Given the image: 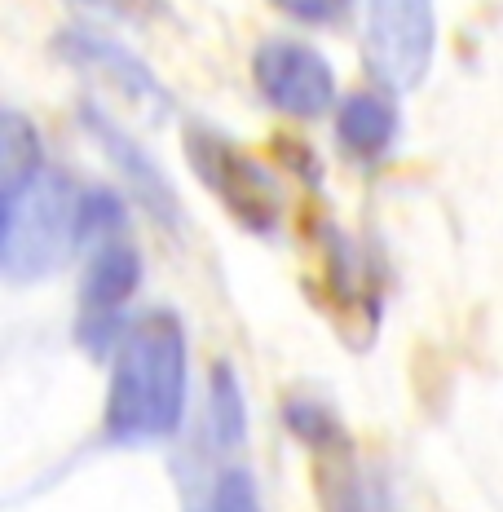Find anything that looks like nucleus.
Here are the masks:
<instances>
[{"label":"nucleus","instance_id":"f03ea898","mask_svg":"<svg viewBox=\"0 0 503 512\" xmlns=\"http://www.w3.org/2000/svg\"><path fill=\"white\" fill-rule=\"evenodd\" d=\"M80 195L67 186V177L40 173L27 190L5 199V243L0 265L9 283H36L62 270L67 252L80 243L76 226Z\"/></svg>","mask_w":503,"mask_h":512},{"label":"nucleus","instance_id":"f8f14e48","mask_svg":"<svg viewBox=\"0 0 503 512\" xmlns=\"http://www.w3.org/2000/svg\"><path fill=\"white\" fill-rule=\"evenodd\" d=\"M124 199L115 190H84L80 208H76V226H80V243H111V234L124 230Z\"/></svg>","mask_w":503,"mask_h":512},{"label":"nucleus","instance_id":"423d86ee","mask_svg":"<svg viewBox=\"0 0 503 512\" xmlns=\"http://www.w3.org/2000/svg\"><path fill=\"white\" fill-rule=\"evenodd\" d=\"M84 128H89L93 137H98V146H102V155L111 159L115 168L128 177V186L137 190V199H142V208L151 212V217L159 221V226H181V204H177V195H173V186H168V177L159 173V168L146 159L142 151L133 146V137L120 133L106 115H98L93 106H84Z\"/></svg>","mask_w":503,"mask_h":512},{"label":"nucleus","instance_id":"39448f33","mask_svg":"<svg viewBox=\"0 0 503 512\" xmlns=\"http://www.w3.org/2000/svg\"><path fill=\"white\" fill-rule=\"evenodd\" d=\"M261 98L292 120H318L336 102V71L318 49L301 40H265L252 58Z\"/></svg>","mask_w":503,"mask_h":512},{"label":"nucleus","instance_id":"2eb2a0df","mask_svg":"<svg viewBox=\"0 0 503 512\" xmlns=\"http://www.w3.org/2000/svg\"><path fill=\"white\" fill-rule=\"evenodd\" d=\"M327 512H380V499L367 482L345 473L336 486H327Z\"/></svg>","mask_w":503,"mask_h":512},{"label":"nucleus","instance_id":"1a4fd4ad","mask_svg":"<svg viewBox=\"0 0 503 512\" xmlns=\"http://www.w3.org/2000/svg\"><path fill=\"white\" fill-rule=\"evenodd\" d=\"M137 283H142V256L133 248H124V243H102L98 256L89 261V270H84V283H80V296H84V309H93V314H115L128 296L137 292Z\"/></svg>","mask_w":503,"mask_h":512},{"label":"nucleus","instance_id":"6e6552de","mask_svg":"<svg viewBox=\"0 0 503 512\" xmlns=\"http://www.w3.org/2000/svg\"><path fill=\"white\" fill-rule=\"evenodd\" d=\"M336 137L349 155L358 159H376L393 146L398 137V111L384 93H353V98L340 102L336 115Z\"/></svg>","mask_w":503,"mask_h":512},{"label":"nucleus","instance_id":"0eeeda50","mask_svg":"<svg viewBox=\"0 0 503 512\" xmlns=\"http://www.w3.org/2000/svg\"><path fill=\"white\" fill-rule=\"evenodd\" d=\"M58 49L67 53L76 67L102 71L115 89L128 93V98L137 106H146V111H168V106H173L164 84L151 76V67H146L137 53H128L124 45H115V40H102V36H93V31H67V36L58 40Z\"/></svg>","mask_w":503,"mask_h":512},{"label":"nucleus","instance_id":"4468645a","mask_svg":"<svg viewBox=\"0 0 503 512\" xmlns=\"http://www.w3.org/2000/svg\"><path fill=\"white\" fill-rule=\"evenodd\" d=\"M203 512H261V499H256V482L243 468H230V473L217 477V486H212L208 504Z\"/></svg>","mask_w":503,"mask_h":512},{"label":"nucleus","instance_id":"20e7f679","mask_svg":"<svg viewBox=\"0 0 503 512\" xmlns=\"http://www.w3.org/2000/svg\"><path fill=\"white\" fill-rule=\"evenodd\" d=\"M186 155L199 181L234 212L239 226L270 234L283 221V190L248 151H239V146L226 142L221 133H212V128H190Z\"/></svg>","mask_w":503,"mask_h":512},{"label":"nucleus","instance_id":"f257e3e1","mask_svg":"<svg viewBox=\"0 0 503 512\" xmlns=\"http://www.w3.org/2000/svg\"><path fill=\"white\" fill-rule=\"evenodd\" d=\"M186 411V332L173 314L137 318L120 336L111 362L102 429L120 446L164 442Z\"/></svg>","mask_w":503,"mask_h":512},{"label":"nucleus","instance_id":"dca6fc26","mask_svg":"<svg viewBox=\"0 0 503 512\" xmlns=\"http://www.w3.org/2000/svg\"><path fill=\"white\" fill-rule=\"evenodd\" d=\"M274 5L283 9L287 18H296V23L327 27V23H336V18L345 14L349 0H274Z\"/></svg>","mask_w":503,"mask_h":512},{"label":"nucleus","instance_id":"9b49d317","mask_svg":"<svg viewBox=\"0 0 503 512\" xmlns=\"http://www.w3.org/2000/svg\"><path fill=\"white\" fill-rule=\"evenodd\" d=\"M208 415H212V429L226 446L243 442L248 433V407H243V389H239V376L221 362L212 371V384H208Z\"/></svg>","mask_w":503,"mask_h":512},{"label":"nucleus","instance_id":"ddd939ff","mask_svg":"<svg viewBox=\"0 0 503 512\" xmlns=\"http://www.w3.org/2000/svg\"><path fill=\"white\" fill-rule=\"evenodd\" d=\"M283 420H287V429H292L301 442L309 446H340L345 442V429H340V420L331 415L323 402H314V398H292L287 402V411H283Z\"/></svg>","mask_w":503,"mask_h":512},{"label":"nucleus","instance_id":"9d476101","mask_svg":"<svg viewBox=\"0 0 503 512\" xmlns=\"http://www.w3.org/2000/svg\"><path fill=\"white\" fill-rule=\"evenodd\" d=\"M40 177V133L23 111L0 115V190L14 199Z\"/></svg>","mask_w":503,"mask_h":512},{"label":"nucleus","instance_id":"7ed1b4c3","mask_svg":"<svg viewBox=\"0 0 503 512\" xmlns=\"http://www.w3.org/2000/svg\"><path fill=\"white\" fill-rule=\"evenodd\" d=\"M437 49L433 0H367L362 9V62L389 93L420 89Z\"/></svg>","mask_w":503,"mask_h":512}]
</instances>
